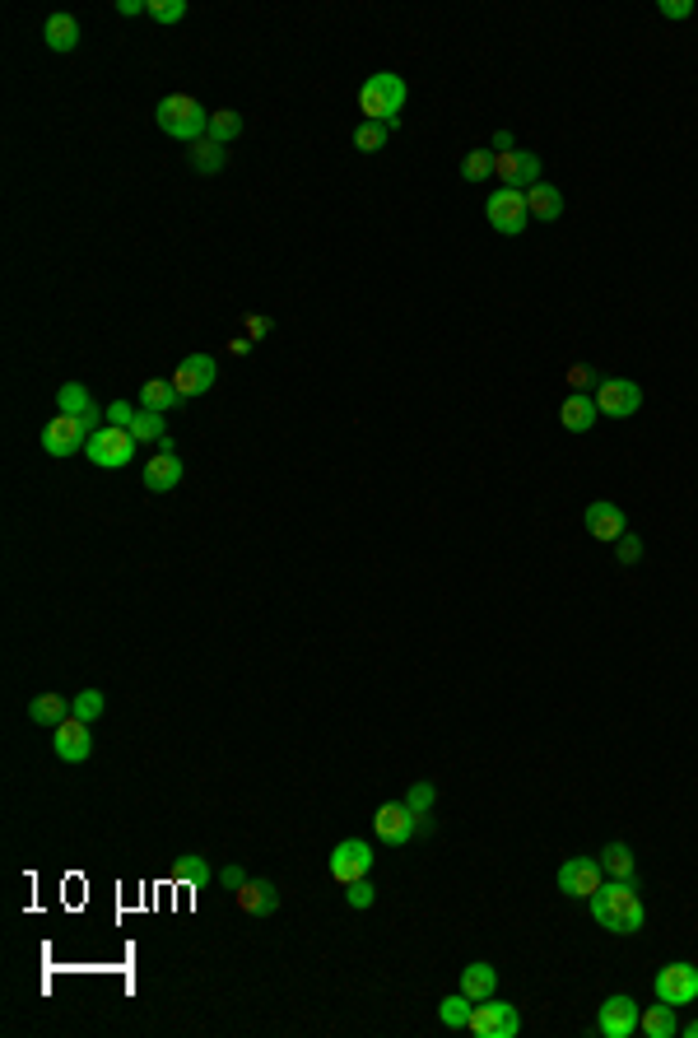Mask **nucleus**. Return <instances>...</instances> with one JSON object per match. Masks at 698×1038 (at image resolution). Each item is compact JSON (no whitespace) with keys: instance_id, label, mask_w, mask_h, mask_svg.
<instances>
[{"instance_id":"7ed1b4c3","label":"nucleus","mask_w":698,"mask_h":1038,"mask_svg":"<svg viewBox=\"0 0 698 1038\" xmlns=\"http://www.w3.org/2000/svg\"><path fill=\"white\" fill-rule=\"evenodd\" d=\"M154 122H159L163 135H173V140H182V145H196V140H205V131H210V112H205L191 94H168V98H159Z\"/></svg>"},{"instance_id":"bb28decb","label":"nucleus","mask_w":698,"mask_h":1038,"mask_svg":"<svg viewBox=\"0 0 698 1038\" xmlns=\"http://www.w3.org/2000/svg\"><path fill=\"white\" fill-rule=\"evenodd\" d=\"M140 410H159V415H168V410H182V396H177L173 382L154 378V382L140 387Z\"/></svg>"},{"instance_id":"4468645a","label":"nucleus","mask_w":698,"mask_h":1038,"mask_svg":"<svg viewBox=\"0 0 698 1038\" xmlns=\"http://www.w3.org/2000/svg\"><path fill=\"white\" fill-rule=\"evenodd\" d=\"M494 173L503 187L512 191H526L540 182V154H531V149H512V154H494Z\"/></svg>"},{"instance_id":"de8ad7c7","label":"nucleus","mask_w":698,"mask_h":1038,"mask_svg":"<svg viewBox=\"0 0 698 1038\" xmlns=\"http://www.w3.org/2000/svg\"><path fill=\"white\" fill-rule=\"evenodd\" d=\"M512 149H517L512 131H498V135H494V154H512Z\"/></svg>"},{"instance_id":"a878e982","label":"nucleus","mask_w":698,"mask_h":1038,"mask_svg":"<svg viewBox=\"0 0 698 1038\" xmlns=\"http://www.w3.org/2000/svg\"><path fill=\"white\" fill-rule=\"evenodd\" d=\"M224 163H229V149H224V145H215L210 135H205V140H196V145H191V168H196V173H201V177H215V173H224Z\"/></svg>"},{"instance_id":"39448f33","label":"nucleus","mask_w":698,"mask_h":1038,"mask_svg":"<svg viewBox=\"0 0 698 1038\" xmlns=\"http://www.w3.org/2000/svg\"><path fill=\"white\" fill-rule=\"evenodd\" d=\"M484 219L494 224V233H503V238H517V233H526V224H531V210H526V191H512V187H498L489 201H484Z\"/></svg>"},{"instance_id":"c756f323","label":"nucleus","mask_w":698,"mask_h":1038,"mask_svg":"<svg viewBox=\"0 0 698 1038\" xmlns=\"http://www.w3.org/2000/svg\"><path fill=\"white\" fill-rule=\"evenodd\" d=\"M596 862H601V871L610 880H633V848H629V843H610Z\"/></svg>"},{"instance_id":"a19ab883","label":"nucleus","mask_w":698,"mask_h":1038,"mask_svg":"<svg viewBox=\"0 0 698 1038\" xmlns=\"http://www.w3.org/2000/svg\"><path fill=\"white\" fill-rule=\"evenodd\" d=\"M596 382H601V373H596L591 364H573V368H568V387H573V391H591Z\"/></svg>"},{"instance_id":"c85d7f7f","label":"nucleus","mask_w":698,"mask_h":1038,"mask_svg":"<svg viewBox=\"0 0 698 1038\" xmlns=\"http://www.w3.org/2000/svg\"><path fill=\"white\" fill-rule=\"evenodd\" d=\"M168 876L187 880V885H210V862H205V852H182V857L168 866Z\"/></svg>"},{"instance_id":"ea45409f","label":"nucleus","mask_w":698,"mask_h":1038,"mask_svg":"<svg viewBox=\"0 0 698 1038\" xmlns=\"http://www.w3.org/2000/svg\"><path fill=\"white\" fill-rule=\"evenodd\" d=\"M615 559L619 564H638V559H643V540L633 536V531H624V536L615 540Z\"/></svg>"},{"instance_id":"f3484780","label":"nucleus","mask_w":698,"mask_h":1038,"mask_svg":"<svg viewBox=\"0 0 698 1038\" xmlns=\"http://www.w3.org/2000/svg\"><path fill=\"white\" fill-rule=\"evenodd\" d=\"M89 447V433H84L80 419L70 415H56L47 429H42V452L47 457H75V452H84Z\"/></svg>"},{"instance_id":"a211bd4d","label":"nucleus","mask_w":698,"mask_h":1038,"mask_svg":"<svg viewBox=\"0 0 698 1038\" xmlns=\"http://www.w3.org/2000/svg\"><path fill=\"white\" fill-rule=\"evenodd\" d=\"M587 536H596V540H610L615 545L624 531H629V522H624V508L619 503H610V499H596V503H587Z\"/></svg>"},{"instance_id":"58836bf2","label":"nucleus","mask_w":698,"mask_h":1038,"mask_svg":"<svg viewBox=\"0 0 698 1038\" xmlns=\"http://www.w3.org/2000/svg\"><path fill=\"white\" fill-rule=\"evenodd\" d=\"M345 904L349 908H373L377 904L373 880H354V885H345Z\"/></svg>"},{"instance_id":"423d86ee","label":"nucleus","mask_w":698,"mask_h":1038,"mask_svg":"<svg viewBox=\"0 0 698 1038\" xmlns=\"http://www.w3.org/2000/svg\"><path fill=\"white\" fill-rule=\"evenodd\" d=\"M373 834L377 843H387V848H405L410 838H419V815L405 801H382V806L373 810Z\"/></svg>"},{"instance_id":"cd10ccee","label":"nucleus","mask_w":698,"mask_h":1038,"mask_svg":"<svg viewBox=\"0 0 698 1038\" xmlns=\"http://www.w3.org/2000/svg\"><path fill=\"white\" fill-rule=\"evenodd\" d=\"M28 717L38 722V727H61L70 717V703L61 699V694H38V699L28 703Z\"/></svg>"},{"instance_id":"09e8293b","label":"nucleus","mask_w":698,"mask_h":1038,"mask_svg":"<svg viewBox=\"0 0 698 1038\" xmlns=\"http://www.w3.org/2000/svg\"><path fill=\"white\" fill-rule=\"evenodd\" d=\"M247 350H252V340H247V336H238V340H233V345H229V354H238V359H242V354H247Z\"/></svg>"},{"instance_id":"49530a36","label":"nucleus","mask_w":698,"mask_h":1038,"mask_svg":"<svg viewBox=\"0 0 698 1038\" xmlns=\"http://www.w3.org/2000/svg\"><path fill=\"white\" fill-rule=\"evenodd\" d=\"M117 14H126V19L131 14H149V0H117Z\"/></svg>"},{"instance_id":"f03ea898","label":"nucleus","mask_w":698,"mask_h":1038,"mask_svg":"<svg viewBox=\"0 0 698 1038\" xmlns=\"http://www.w3.org/2000/svg\"><path fill=\"white\" fill-rule=\"evenodd\" d=\"M405 98H410V89H405V80L396 75V70H377V75H368V84L359 89V112H363V122L401 126Z\"/></svg>"},{"instance_id":"c03bdc74","label":"nucleus","mask_w":698,"mask_h":1038,"mask_svg":"<svg viewBox=\"0 0 698 1038\" xmlns=\"http://www.w3.org/2000/svg\"><path fill=\"white\" fill-rule=\"evenodd\" d=\"M657 10H661V19H689L694 5H689V0H661Z\"/></svg>"},{"instance_id":"c9c22d12","label":"nucleus","mask_w":698,"mask_h":1038,"mask_svg":"<svg viewBox=\"0 0 698 1038\" xmlns=\"http://www.w3.org/2000/svg\"><path fill=\"white\" fill-rule=\"evenodd\" d=\"M461 177H466V182H484V177H494V154H489V149H470L466 159H461Z\"/></svg>"},{"instance_id":"aec40b11","label":"nucleus","mask_w":698,"mask_h":1038,"mask_svg":"<svg viewBox=\"0 0 698 1038\" xmlns=\"http://www.w3.org/2000/svg\"><path fill=\"white\" fill-rule=\"evenodd\" d=\"M596 419H601V410H596V401H591V391H568V401L559 405V424H564L568 433H591Z\"/></svg>"},{"instance_id":"2f4dec72","label":"nucleus","mask_w":698,"mask_h":1038,"mask_svg":"<svg viewBox=\"0 0 698 1038\" xmlns=\"http://www.w3.org/2000/svg\"><path fill=\"white\" fill-rule=\"evenodd\" d=\"M210 140H215V145H233V140H238L242 135V117L233 108H219V112H210Z\"/></svg>"},{"instance_id":"9b49d317","label":"nucleus","mask_w":698,"mask_h":1038,"mask_svg":"<svg viewBox=\"0 0 698 1038\" xmlns=\"http://www.w3.org/2000/svg\"><path fill=\"white\" fill-rule=\"evenodd\" d=\"M638 1020H643L638 1001L615 992V997H605L601 1011H596V1034L601 1038H629V1034H638Z\"/></svg>"},{"instance_id":"0eeeda50","label":"nucleus","mask_w":698,"mask_h":1038,"mask_svg":"<svg viewBox=\"0 0 698 1038\" xmlns=\"http://www.w3.org/2000/svg\"><path fill=\"white\" fill-rule=\"evenodd\" d=\"M591 401H596V410L605 419H633L643 410V387L629 378H601L596 391H591Z\"/></svg>"},{"instance_id":"5701e85b","label":"nucleus","mask_w":698,"mask_h":1038,"mask_svg":"<svg viewBox=\"0 0 698 1038\" xmlns=\"http://www.w3.org/2000/svg\"><path fill=\"white\" fill-rule=\"evenodd\" d=\"M461 992H466L470 1001H489L498 992V969L494 964H484V959L466 964V969H461Z\"/></svg>"},{"instance_id":"7c9ffc66","label":"nucleus","mask_w":698,"mask_h":1038,"mask_svg":"<svg viewBox=\"0 0 698 1038\" xmlns=\"http://www.w3.org/2000/svg\"><path fill=\"white\" fill-rule=\"evenodd\" d=\"M131 438L135 443H159V438H168V415H159V410H140L131 424Z\"/></svg>"},{"instance_id":"79ce46f5","label":"nucleus","mask_w":698,"mask_h":1038,"mask_svg":"<svg viewBox=\"0 0 698 1038\" xmlns=\"http://www.w3.org/2000/svg\"><path fill=\"white\" fill-rule=\"evenodd\" d=\"M135 415H140V410H135L131 401H112L108 405V424H117V429H131Z\"/></svg>"},{"instance_id":"20e7f679","label":"nucleus","mask_w":698,"mask_h":1038,"mask_svg":"<svg viewBox=\"0 0 698 1038\" xmlns=\"http://www.w3.org/2000/svg\"><path fill=\"white\" fill-rule=\"evenodd\" d=\"M135 438L131 429H117V424H103V429L89 438V447H84V457L94 461V466H103V471H121V466H131L135 457Z\"/></svg>"},{"instance_id":"6e6552de","label":"nucleus","mask_w":698,"mask_h":1038,"mask_svg":"<svg viewBox=\"0 0 698 1038\" xmlns=\"http://www.w3.org/2000/svg\"><path fill=\"white\" fill-rule=\"evenodd\" d=\"M326 871H331L336 885L368 880V871H373V848H368L363 838H340L336 848H331V857H326Z\"/></svg>"},{"instance_id":"9d476101","label":"nucleus","mask_w":698,"mask_h":1038,"mask_svg":"<svg viewBox=\"0 0 698 1038\" xmlns=\"http://www.w3.org/2000/svg\"><path fill=\"white\" fill-rule=\"evenodd\" d=\"M554 885H559V894H568V899H591V894L605 885V871H601L596 857H568V862L559 866Z\"/></svg>"},{"instance_id":"b1692460","label":"nucleus","mask_w":698,"mask_h":1038,"mask_svg":"<svg viewBox=\"0 0 698 1038\" xmlns=\"http://www.w3.org/2000/svg\"><path fill=\"white\" fill-rule=\"evenodd\" d=\"M526 210H531V219L554 224V219L564 215V191L550 187V182H536V187H526Z\"/></svg>"},{"instance_id":"1a4fd4ad","label":"nucleus","mask_w":698,"mask_h":1038,"mask_svg":"<svg viewBox=\"0 0 698 1038\" xmlns=\"http://www.w3.org/2000/svg\"><path fill=\"white\" fill-rule=\"evenodd\" d=\"M480 1038H517L522 1034V1015H517V1006L512 1001H475V1011H470V1025Z\"/></svg>"},{"instance_id":"6ab92c4d","label":"nucleus","mask_w":698,"mask_h":1038,"mask_svg":"<svg viewBox=\"0 0 698 1038\" xmlns=\"http://www.w3.org/2000/svg\"><path fill=\"white\" fill-rule=\"evenodd\" d=\"M182 475H187L182 457H177V452H159V457H149V466H145V489L149 494H168V489L182 485Z\"/></svg>"},{"instance_id":"e433bc0d","label":"nucleus","mask_w":698,"mask_h":1038,"mask_svg":"<svg viewBox=\"0 0 698 1038\" xmlns=\"http://www.w3.org/2000/svg\"><path fill=\"white\" fill-rule=\"evenodd\" d=\"M149 19L154 24H182L187 19V0H149Z\"/></svg>"},{"instance_id":"f8f14e48","label":"nucleus","mask_w":698,"mask_h":1038,"mask_svg":"<svg viewBox=\"0 0 698 1038\" xmlns=\"http://www.w3.org/2000/svg\"><path fill=\"white\" fill-rule=\"evenodd\" d=\"M56 405H61V415L80 419L89 438H94V433L108 424V410H98V401L89 396V387H84V382H66V387L56 391Z\"/></svg>"},{"instance_id":"37998d69","label":"nucleus","mask_w":698,"mask_h":1038,"mask_svg":"<svg viewBox=\"0 0 698 1038\" xmlns=\"http://www.w3.org/2000/svg\"><path fill=\"white\" fill-rule=\"evenodd\" d=\"M270 326H275V322H270L266 312H252V317H247V340H266Z\"/></svg>"},{"instance_id":"2eb2a0df","label":"nucleus","mask_w":698,"mask_h":1038,"mask_svg":"<svg viewBox=\"0 0 698 1038\" xmlns=\"http://www.w3.org/2000/svg\"><path fill=\"white\" fill-rule=\"evenodd\" d=\"M52 750L61 764H84L94 755V736H89V722L80 717H66L61 727H52Z\"/></svg>"},{"instance_id":"a18cd8bd","label":"nucleus","mask_w":698,"mask_h":1038,"mask_svg":"<svg viewBox=\"0 0 698 1038\" xmlns=\"http://www.w3.org/2000/svg\"><path fill=\"white\" fill-rule=\"evenodd\" d=\"M219 885H224V890H242V885H247V871H242V866H224V871H219Z\"/></svg>"},{"instance_id":"4c0bfd02","label":"nucleus","mask_w":698,"mask_h":1038,"mask_svg":"<svg viewBox=\"0 0 698 1038\" xmlns=\"http://www.w3.org/2000/svg\"><path fill=\"white\" fill-rule=\"evenodd\" d=\"M433 801H438V787H433V782H415V787L405 792V806L415 810V815H433Z\"/></svg>"},{"instance_id":"72a5a7b5","label":"nucleus","mask_w":698,"mask_h":1038,"mask_svg":"<svg viewBox=\"0 0 698 1038\" xmlns=\"http://www.w3.org/2000/svg\"><path fill=\"white\" fill-rule=\"evenodd\" d=\"M391 131L396 126H382V122H359L354 126V149H363V154H377V149L391 140Z\"/></svg>"},{"instance_id":"393cba45","label":"nucleus","mask_w":698,"mask_h":1038,"mask_svg":"<svg viewBox=\"0 0 698 1038\" xmlns=\"http://www.w3.org/2000/svg\"><path fill=\"white\" fill-rule=\"evenodd\" d=\"M638 1029H643L647 1038H671V1034H680L675 1006H671V1001H657V1006H647L643 1020H638Z\"/></svg>"},{"instance_id":"f257e3e1","label":"nucleus","mask_w":698,"mask_h":1038,"mask_svg":"<svg viewBox=\"0 0 698 1038\" xmlns=\"http://www.w3.org/2000/svg\"><path fill=\"white\" fill-rule=\"evenodd\" d=\"M587 904H591V917L605 931H615V936H638L647 922V908L638 899V885L633 880H610V885H601V890L591 894Z\"/></svg>"},{"instance_id":"f704fd0d","label":"nucleus","mask_w":698,"mask_h":1038,"mask_svg":"<svg viewBox=\"0 0 698 1038\" xmlns=\"http://www.w3.org/2000/svg\"><path fill=\"white\" fill-rule=\"evenodd\" d=\"M103 708H108L103 689H84V694H75V699H70V717H80V722H98V717H103Z\"/></svg>"},{"instance_id":"4be33fe9","label":"nucleus","mask_w":698,"mask_h":1038,"mask_svg":"<svg viewBox=\"0 0 698 1038\" xmlns=\"http://www.w3.org/2000/svg\"><path fill=\"white\" fill-rule=\"evenodd\" d=\"M238 908L252 917H270L275 908H280V890L270 885V880H247L238 890Z\"/></svg>"},{"instance_id":"dca6fc26","label":"nucleus","mask_w":698,"mask_h":1038,"mask_svg":"<svg viewBox=\"0 0 698 1038\" xmlns=\"http://www.w3.org/2000/svg\"><path fill=\"white\" fill-rule=\"evenodd\" d=\"M215 378H219V368H215L210 354H187L173 373V387H177L182 401H191V396H205V391L215 387Z\"/></svg>"},{"instance_id":"ddd939ff","label":"nucleus","mask_w":698,"mask_h":1038,"mask_svg":"<svg viewBox=\"0 0 698 1038\" xmlns=\"http://www.w3.org/2000/svg\"><path fill=\"white\" fill-rule=\"evenodd\" d=\"M657 1001H671V1006H689L698 1001V969L689 959H675L657 973Z\"/></svg>"},{"instance_id":"473e14b6","label":"nucleus","mask_w":698,"mask_h":1038,"mask_svg":"<svg viewBox=\"0 0 698 1038\" xmlns=\"http://www.w3.org/2000/svg\"><path fill=\"white\" fill-rule=\"evenodd\" d=\"M470 1011H475V1001H470L466 992L438 1001V1020H443L447 1029H466V1025H470Z\"/></svg>"},{"instance_id":"8fccbe9b","label":"nucleus","mask_w":698,"mask_h":1038,"mask_svg":"<svg viewBox=\"0 0 698 1038\" xmlns=\"http://www.w3.org/2000/svg\"><path fill=\"white\" fill-rule=\"evenodd\" d=\"M685 1038H698V1020H689V1025H685Z\"/></svg>"},{"instance_id":"412c9836","label":"nucleus","mask_w":698,"mask_h":1038,"mask_svg":"<svg viewBox=\"0 0 698 1038\" xmlns=\"http://www.w3.org/2000/svg\"><path fill=\"white\" fill-rule=\"evenodd\" d=\"M42 38H47V47L52 52H75L80 47V19L66 10L47 14V24H42Z\"/></svg>"}]
</instances>
